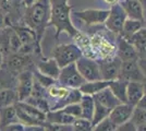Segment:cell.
Masks as SVG:
<instances>
[{
    "label": "cell",
    "instance_id": "obj_1",
    "mask_svg": "<svg viewBox=\"0 0 146 131\" xmlns=\"http://www.w3.org/2000/svg\"><path fill=\"white\" fill-rule=\"evenodd\" d=\"M50 6L49 23L56 27L57 35L61 32H67L69 35L75 36L78 31L71 22V7L68 5V0H50Z\"/></svg>",
    "mask_w": 146,
    "mask_h": 131
},
{
    "label": "cell",
    "instance_id": "obj_2",
    "mask_svg": "<svg viewBox=\"0 0 146 131\" xmlns=\"http://www.w3.org/2000/svg\"><path fill=\"white\" fill-rule=\"evenodd\" d=\"M50 0H36L26 12L27 26L36 32L38 37L42 35L50 18Z\"/></svg>",
    "mask_w": 146,
    "mask_h": 131
},
{
    "label": "cell",
    "instance_id": "obj_3",
    "mask_svg": "<svg viewBox=\"0 0 146 131\" xmlns=\"http://www.w3.org/2000/svg\"><path fill=\"white\" fill-rule=\"evenodd\" d=\"M52 56L58 63V65L60 66V68H62L67 65L76 63V60L83 55H82V50L76 45L62 44V45L57 46L54 49Z\"/></svg>",
    "mask_w": 146,
    "mask_h": 131
},
{
    "label": "cell",
    "instance_id": "obj_4",
    "mask_svg": "<svg viewBox=\"0 0 146 131\" xmlns=\"http://www.w3.org/2000/svg\"><path fill=\"white\" fill-rule=\"evenodd\" d=\"M58 81L60 85L68 88H80V86L85 82V79L80 73L75 63H73L61 68Z\"/></svg>",
    "mask_w": 146,
    "mask_h": 131
},
{
    "label": "cell",
    "instance_id": "obj_5",
    "mask_svg": "<svg viewBox=\"0 0 146 131\" xmlns=\"http://www.w3.org/2000/svg\"><path fill=\"white\" fill-rule=\"evenodd\" d=\"M76 67L82 76L85 79V81H95V80H102L100 70H99V63H96L91 58L81 56L76 60Z\"/></svg>",
    "mask_w": 146,
    "mask_h": 131
},
{
    "label": "cell",
    "instance_id": "obj_6",
    "mask_svg": "<svg viewBox=\"0 0 146 131\" xmlns=\"http://www.w3.org/2000/svg\"><path fill=\"white\" fill-rule=\"evenodd\" d=\"M127 13L123 10V8L120 3H113L111 9L109 10L107 20L105 22L106 26L111 32L115 33H121L123 24L127 20Z\"/></svg>",
    "mask_w": 146,
    "mask_h": 131
},
{
    "label": "cell",
    "instance_id": "obj_7",
    "mask_svg": "<svg viewBox=\"0 0 146 131\" xmlns=\"http://www.w3.org/2000/svg\"><path fill=\"white\" fill-rule=\"evenodd\" d=\"M34 85V75L29 70H23L17 74L15 90L18 93L19 100H25L32 95Z\"/></svg>",
    "mask_w": 146,
    "mask_h": 131
},
{
    "label": "cell",
    "instance_id": "obj_8",
    "mask_svg": "<svg viewBox=\"0 0 146 131\" xmlns=\"http://www.w3.org/2000/svg\"><path fill=\"white\" fill-rule=\"evenodd\" d=\"M120 78L127 81H144L145 76L141 71V68L139 66V59L122 61Z\"/></svg>",
    "mask_w": 146,
    "mask_h": 131
},
{
    "label": "cell",
    "instance_id": "obj_9",
    "mask_svg": "<svg viewBox=\"0 0 146 131\" xmlns=\"http://www.w3.org/2000/svg\"><path fill=\"white\" fill-rule=\"evenodd\" d=\"M121 63L122 61L119 57H117L116 59H111V60H105L99 63L102 79L107 80V81L119 79L120 72H121Z\"/></svg>",
    "mask_w": 146,
    "mask_h": 131
},
{
    "label": "cell",
    "instance_id": "obj_10",
    "mask_svg": "<svg viewBox=\"0 0 146 131\" xmlns=\"http://www.w3.org/2000/svg\"><path fill=\"white\" fill-rule=\"evenodd\" d=\"M134 107L135 106L129 104V103H120L119 105H117L115 108L111 109V112L109 114V118L118 127H120L124 122H127L131 119Z\"/></svg>",
    "mask_w": 146,
    "mask_h": 131
},
{
    "label": "cell",
    "instance_id": "obj_11",
    "mask_svg": "<svg viewBox=\"0 0 146 131\" xmlns=\"http://www.w3.org/2000/svg\"><path fill=\"white\" fill-rule=\"evenodd\" d=\"M109 10H96V9H88L75 12V15L79 19L83 20L87 25L103 24L106 22L108 17Z\"/></svg>",
    "mask_w": 146,
    "mask_h": 131
},
{
    "label": "cell",
    "instance_id": "obj_12",
    "mask_svg": "<svg viewBox=\"0 0 146 131\" xmlns=\"http://www.w3.org/2000/svg\"><path fill=\"white\" fill-rule=\"evenodd\" d=\"M5 63H6V68L12 73L17 74L23 71L26 65H29L30 56L27 54H22V53H11L10 56L7 57Z\"/></svg>",
    "mask_w": 146,
    "mask_h": 131
},
{
    "label": "cell",
    "instance_id": "obj_13",
    "mask_svg": "<svg viewBox=\"0 0 146 131\" xmlns=\"http://www.w3.org/2000/svg\"><path fill=\"white\" fill-rule=\"evenodd\" d=\"M118 57L121 59V61L136 60L140 58V54L128 38L122 36L118 44Z\"/></svg>",
    "mask_w": 146,
    "mask_h": 131
},
{
    "label": "cell",
    "instance_id": "obj_14",
    "mask_svg": "<svg viewBox=\"0 0 146 131\" xmlns=\"http://www.w3.org/2000/svg\"><path fill=\"white\" fill-rule=\"evenodd\" d=\"M123 10L127 13V17L130 19L145 21L144 7L139 0H122L120 2Z\"/></svg>",
    "mask_w": 146,
    "mask_h": 131
},
{
    "label": "cell",
    "instance_id": "obj_15",
    "mask_svg": "<svg viewBox=\"0 0 146 131\" xmlns=\"http://www.w3.org/2000/svg\"><path fill=\"white\" fill-rule=\"evenodd\" d=\"M37 70L42 74L47 75V76L54 79V80H58L61 68L60 66L58 65V63L56 61L55 58L52 57V58H49V59H46V60L39 61L38 65H37Z\"/></svg>",
    "mask_w": 146,
    "mask_h": 131
},
{
    "label": "cell",
    "instance_id": "obj_16",
    "mask_svg": "<svg viewBox=\"0 0 146 131\" xmlns=\"http://www.w3.org/2000/svg\"><path fill=\"white\" fill-rule=\"evenodd\" d=\"M75 117L64 112L62 108L52 109L46 112V122L48 124H58V125H72Z\"/></svg>",
    "mask_w": 146,
    "mask_h": 131
},
{
    "label": "cell",
    "instance_id": "obj_17",
    "mask_svg": "<svg viewBox=\"0 0 146 131\" xmlns=\"http://www.w3.org/2000/svg\"><path fill=\"white\" fill-rule=\"evenodd\" d=\"M93 97H94V100H96V102L100 103L102 105L106 106L107 108H109V109L115 108L117 105H119V104L121 103V102L116 97V95L112 93V91L109 88V86H107L106 88L102 90V91L98 92V93L94 94Z\"/></svg>",
    "mask_w": 146,
    "mask_h": 131
},
{
    "label": "cell",
    "instance_id": "obj_18",
    "mask_svg": "<svg viewBox=\"0 0 146 131\" xmlns=\"http://www.w3.org/2000/svg\"><path fill=\"white\" fill-rule=\"evenodd\" d=\"M144 95L143 90V82L141 81H129L128 87H127V97L128 103L136 106L137 102L141 100V97Z\"/></svg>",
    "mask_w": 146,
    "mask_h": 131
},
{
    "label": "cell",
    "instance_id": "obj_19",
    "mask_svg": "<svg viewBox=\"0 0 146 131\" xmlns=\"http://www.w3.org/2000/svg\"><path fill=\"white\" fill-rule=\"evenodd\" d=\"M19 122L18 114L14 105L0 108V129H5L9 125Z\"/></svg>",
    "mask_w": 146,
    "mask_h": 131
},
{
    "label": "cell",
    "instance_id": "obj_20",
    "mask_svg": "<svg viewBox=\"0 0 146 131\" xmlns=\"http://www.w3.org/2000/svg\"><path fill=\"white\" fill-rule=\"evenodd\" d=\"M15 105L18 107H20L26 115H29L33 119H35V120L39 121V122L46 124V112H44L42 109L31 105V104L26 103L24 100H18L15 103Z\"/></svg>",
    "mask_w": 146,
    "mask_h": 131
},
{
    "label": "cell",
    "instance_id": "obj_21",
    "mask_svg": "<svg viewBox=\"0 0 146 131\" xmlns=\"http://www.w3.org/2000/svg\"><path fill=\"white\" fill-rule=\"evenodd\" d=\"M128 82L129 81L121 79V78L109 81V88L121 103H128V97H127Z\"/></svg>",
    "mask_w": 146,
    "mask_h": 131
},
{
    "label": "cell",
    "instance_id": "obj_22",
    "mask_svg": "<svg viewBox=\"0 0 146 131\" xmlns=\"http://www.w3.org/2000/svg\"><path fill=\"white\" fill-rule=\"evenodd\" d=\"M107 86H109V81L102 79V80H95V81H85L80 86L79 90L82 94L94 95Z\"/></svg>",
    "mask_w": 146,
    "mask_h": 131
},
{
    "label": "cell",
    "instance_id": "obj_23",
    "mask_svg": "<svg viewBox=\"0 0 146 131\" xmlns=\"http://www.w3.org/2000/svg\"><path fill=\"white\" fill-rule=\"evenodd\" d=\"M80 105L82 108V117L92 120L94 109H95V100H94L93 95L83 94L81 97V100H80Z\"/></svg>",
    "mask_w": 146,
    "mask_h": 131
},
{
    "label": "cell",
    "instance_id": "obj_24",
    "mask_svg": "<svg viewBox=\"0 0 146 131\" xmlns=\"http://www.w3.org/2000/svg\"><path fill=\"white\" fill-rule=\"evenodd\" d=\"M15 33L18 34L20 37L22 45H34L35 44V39H36V32L33 29H31L30 26L25 27V26H18L13 29Z\"/></svg>",
    "mask_w": 146,
    "mask_h": 131
},
{
    "label": "cell",
    "instance_id": "obj_25",
    "mask_svg": "<svg viewBox=\"0 0 146 131\" xmlns=\"http://www.w3.org/2000/svg\"><path fill=\"white\" fill-rule=\"evenodd\" d=\"M133 46L137 49L139 54L146 51V27H141L137 32H135L131 37L128 38Z\"/></svg>",
    "mask_w": 146,
    "mask_h": 131
},
{
    "label": "cell",
    "instance_id": "obj_26",
    "mask_svg": "<svg viewBox=\"0 0 146 131\" xmlns=\"http://www.w3.org/2000/svg\"><path fill=\"white\" fill-rule=\"evenodd\" d=\"M19 100L17 90L13 87L0 90V108L10 105H14Z\"/></svg>",
    "mask_w": 146,
    "mask_h": 131
},
{
    "label": "cell",
    "instance_id": "obj_27",
    "mask_svg": "<svg viewBox=\"0 0 146 131\" xmlns=\"http://www.w3.org/2000/svg\"><path fill=\"white\" fill-rule=\"evenodd\" d=\"M144 24V21H140V20H135V19H130L127 18L123 27H122V36L125 38L131 37L135 32H137L141 27H143Z\"/></svg>",
    "mask_w": 146,
    "mask_h": 131
},
{
    "label": "cell",
    "instance_id": "obj_28",
    "mask_svg": "<svg viewBox=\"0 0 146 131\" xmlns=\"http://www.w3.org/2000/svg\"><path fill=\"white\" fill-rule=\"evenodd\" d=\"M14 73L9 71L8 69L0 68V90L3 88H14V83H17V79H14Z\"/></svg>",
    "mask_w": 146,
    "mask_h": 131
},
{
    "label": "cell",
    "instance_id": "obj_29",
    "mask_svg": "<svg viewBox=\"0 0 146 131\" xmlns=\"http://www.w3.org/2000/svg\"><path fill=\"white\" fill-rule=\"evenodd\" d=\"M111 109L107 108L106 106L102 105L100 103H98L95 100V109H94V114H93V118H92V124L93 127L95 125H97L100 120H103L104 118L109 116Z\"/></svg>",
    "mask_w": 146,
    "mask_h": 131
},
{
    "label": "cell",
    "instance_id": "obj_30",
    "mask_svg": "<svg viewBox=\"0 0 146 131\" xmlns=\"http://www.w3.org/2000/svg\"><path fill=\"white\" fill-rule=\"evenodd\" d=\"M73 130H79V131H91L93 130V124L92 120L90 119L83 118V117H78L74 119L72 122Z\"/></svg>",
    "mask_w": 146,
    "mask_h": 131
},
{
    "label": "cell",
    "instance_id": "obj_31",
    "mask_svg": "<svg viewBox=\"0 0 146 131\" xmlns=\"http://www.w3.org/2000/svg\"><path fill=\"white\" fill-rule=\"evenodd\" d=\"M93 130L96 131H115L118 130V126L108 117L104 118L103 120H100L97 125H95L93 127Z\"/></svg>",
    "mask_w": 146,
    "mask_h": 131
},
{
    "label": "cell",
    "instance_id": "obj_32",
    "mask_svg": "<svg viewBox=\"0 0 146 131\" xmlns=\"http://www.w3.org/2000/svg\"><path fill=\"white\" fill-rule=\"evenodd\" d=\"M131 120L134 122V125L136 126V128L140 127V126L146 125V109H142V108H139V107H134Z\"/></svg>",
    "mask_w": 146,
    "mask_h": 131
},
{
    "label": "cell",
    "instance_id": "obj_33",
    "mask_svg": "<svg viewBox=\"0 0 146 131\" xmlns=\"http://www.w3.org/2000/svg\"><path fill=\"white\" fill-rule=\"evenodd\" d=\"M8 39H9V48L11 53H19V50L22 47V42L14 30H11L8 34Z\"/></svg>",
    "mask_w": 146,
    "mask_h": 131
},
{
    "label": "cell",
    "instance_id": "obj_34",
    "mask_svg": "<svg viewBox=\"0 0 146 131\" xmlns=\"http://www.w3.org/2000/svg\"><path fill=\"white\" fill-rule=\"evenodd\" d=\"M62 109L64 112H67L68 114L72 115L73 117L78 118V117H82V108L79 103H71V104H68L64 107H62Z\"/></svg>",
    "mask_w": 146,
    "mask_h": 131
},
{
    "label": "cell",
    "instance_id": "obj_35",
    "mask_svg": "<svg viewBox=\"0 0 146 131\" xmlns=\"http://www.w3.org/2000/svg\"><path fill=\"white\" fill-rule=\"evenodd\" d=\"M34 78H35V76H34ZM35 80H36L39 84H42L44 87H47V88H48L49 86H51L52 84H55V80H54V79L49 78L47 75L42 74L40 72L37 73V76L35 78Z\"/></svg>",
    "mask_w": 146,
    "mask_h": 131
},
{
    "label": "cell",
    "instance_id": "obj_36",
    "mask_svg": "<svg viewBox=\"0 0 146 131\" xmlns=\"http://www.w3.org/2000/svg\"><path fill=\"white\" fill-rule=\"evenodd\" d=\"M139 66H140L142 73H143V75L145 76L146 79V57H141V58H139Z\"/></svg>",
    "mask_w": 146,
    "mask_h": 131
},
{
    "label": "cell",
    "instance_id": "obj_37",
    "mask_svg": "<svg viewBox=\"0 0 146 131\" xmlns=\"http://www.w3.org/2000/svg\"><path fill=\"white\" fill-rule=\"evenodd\" d=\"M135 107H139V108H142V109H146V94H144L141 97V100L137 102V104H136Z\"/></svg>",
    "mask_w": 146,
    "mask_h": 131
},
{
    "label": "cell",
    "instance_id": "obj_38",
    "mask_svg": "<svg viewBox=\"0 0 146 131\" xmlns=\"http://www.w3.org/2000/svg\"><path fill=\"white\" fill-rule=\"evenodd\" d=\"M3 60H5V54H3V51L0 48V68H1L2 65H3Z\"/></svg>",
    "mask_w": 146,
    "mask_h": 131
},
{
    "label": "cell",
    "instance_id": "obj_39",
    "mask_svg": "<svg viewBox=\"0 0 146 131\" xmlns=\"http://www.w3.org/2000/svg\"><path fill=\"white\" fill-rule=\"evenodd\" d=\"M23 1H24L25 6L29 8V7L32 6V5H33V3H34V2L36 1V0H23Z\"/></svg>",
    "mask_w": 146,
    "mask_h": 131
},
{
    "label": "cell",
    "instance_id": "obj_40",
    "mask_svg": "<svg viewBox=\"0 0 146 131\" xmlns=\"http://www.w3.org/2000/svg\"><path fill=\"white\" fill-rule=\"evenodd\" d=\"M105 2L110 3V5H113V3H116L117 2V0H105Z\"/></svg>",
    "mask_w": 146,
    "mask_h": 131
},
{
    "label": "cell",
    "instance_id": "obj_41",
    "mask_svg": "<svg viewBox=\"0 0 146 131\" xmlns=\"http://www.w3.org/2000/svg\"><path fill=\"white\" fill-rule=\"evenodd\" d=\"M143 90H144V94H146V79L143 81Z\"/></svg>",
    "mask_w": 146,
    "mask_h": 131
},
{
    "label": "cell",
    "instance_id": "obj_42",
    "mask_svg": "<svg viewBox=\"0 0 146 131\" xmlns=\"http://www.w3.org/2000/svg\"><path fill=\"white\" fill-rule=\"evenodd\" d=\"M141 3H142V6L144 7V8H146V0H139Z\"/></svg>",
    "mask_w": 146,
    "mask_h": 131
}]
</instances>
